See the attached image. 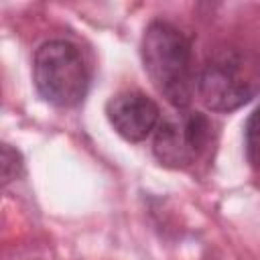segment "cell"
Here are the masks:
<instances>
[{
	"label": "cell",
	"mask_w": 260,
	"mask_h": 260,
	"mask_svg": "<svg viewBox=\"0 0 260 260\" xmlns=\"http://www.w3.org/2000/svg\"><path fill=\"white\" fill-rule=\"evenodd\" d=\"M140 55L144 71L158 93L177 110H185L197 85L189 39L175 24L154 20L144 30Z\"/></svg>",
	"instance_id": "obj_1"
},
{
	"label": "cell",
	"mask_w": 260,
	"mask_h": 260,
	"mask_svg": "<svg viewBox=\"0 0 260 260\" xmlns=\"http://www.w3.org/2000/svg\"><path fill=\"white\" fill-rule=\"evenodd\" d=\"M197 95L213 112H232L260 93V55L242 47L215 49L197 73Z\"/></svg>",
	"instance_id": "obj_2"
},
{
	"label": "cell",
	"mask_w": 260,
	"mask_h": 260,
	"mask_svg": "<svg viewBox=\"0 0 260 260\" xmlns=\"http://www.w3.org/2000/svg\"><path fill=\"white\" fill-rule=\"evenodd\" d=\"M39 95L55 108L79 106L89 89V69L77 45L55 39L43 43L32 59Z\"/></svg>",
	"instance_id": "obj_3"
},
{
	"label": "cell",
	"mask_w": 260,
	"mask_h": 260,
	"mask_svg": "<svg viewBox=\"0 0 260 260\" xmlns=\"http://www.w3.org/2000/svg\"><path fill=\"white\" fill-rule=\"evenodd\" d=\"M211 144V120L197 110H177L154 130L152 152L169 169L193 167Z\"/></svg>",
	"instance_id": "obj_4"
},
{
	"label": "cell",
	"mask_w": 260,
	"mask_h": 260,
	"mask_svg": "<svg viewBox=\"0 0 260 260\" xmlns=\"http://www.w3.org/2000/svg\"><path fill=\"white\" fill-rule=\"evenodd\" d=\"M106 116L112 128L128 142L148 138L160 124L158 106L142 91H120L106 104Z\"/></svg>",
	"instance_id": "obj_5"
},
{
	"label": "cell",
	"mask_w": 260,
	"mask_h": 260,
	"mask_svg": "<svg viewBox=\"0 0 260 260\" xmlns=\"http://www.w3.org/2000/svg\"><path fill=\"white\" fill-rule=\"evenodd\" d=\"M244 140H246V156L254 173L260 177V106L250 114L246 128H244Z\"/></svg>",
	"instance_id": "obj_6"
},
{
	"label": "cell",
	"mask_w": 260,
	"mask_h": 260,
	"mask_svg": "<svg viewBox=\"0 0 260 260\" xmlns=\"http://www.w3.org/2000/svg\"><path fill=\"white\" fill-rule=\"evenodd\" d=\"M22 171V160H20V154L16 150H12L8 144H4L2 148V177H4V183H10L12 179H16Z\"/></svg>",
	"instance_id": "obj_7"
}]
</instances>
